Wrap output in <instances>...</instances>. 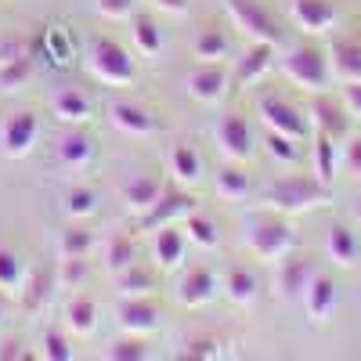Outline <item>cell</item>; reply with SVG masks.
<instances>
[{
  "mask_svg": "<svg viewBox=\"0 0 361 361\" xmlns=\"http://www.w3.org/2000/svg\"><path fill=\"white\" fill-rule=\"evenodd\" d=\"M329 66H333V76L343 80V83L361 80V44L357 40H336Z\"/></svg>",
  "mask_w": 361,
  "mask_h": 361,
  "instance_id": "obj_16",
  "label": "cell"
},
{
  "mask_svg": "<svg viewBox=\"0 0 361 361\" xmlns=\"http://www.w3.org/2000/svg\"><path fill=\"white\" fill-rule=\"evenodd\" d=\"M134 40L145 54H159L163 51V33L156 29L152 18H134Z\"/></svg>",
  "mask_w": 361,
  "mask_h": 361,
  "instance_id": "obj_34",
  "label": "cell"
},
{
  "mask_svg": "<svg viewBox=\"0 0 361 361\" xmlns=\"http://www.w3.org/2000/svg\"><path fill=\"white\" fill-rule=\"evenodd\" d=\"M325 253H329V260H336L340 267H354L357 257H361V243H357V235L347 224H333L329 235H325Z\"/></svg>",
  "mask_w": 361,
  "mask_h": 361,
  "instance_id": "obj_12",
  "label": "cell"
},
{
  "mask_svg": "<svg viewBox=\"0 0 361 361\" xmlns=\"http://www.w3.org/2000/svg\"><path fill=\"white\" fill-rule=\"evenodd\" d=\"M163 192H166V188H163V180H159V177L137 173L130 185L123 188V199H127L130 209H145V214H148V209H152V206L163 199Z\"/></svg>",
  "mask_w": 361,
  "mask_h": 361,
  "instance_id": "obj_18",
  "label": "cell"
},
{
  "mask_svg": "<svg viewBox=\"0 0 361 361\" xmlns=\"http://www.w3.org/2000/svg\"><path fill=\"white\" fill-rule=\"evenodd\" d=\"M15 286H22V260L18 253L0 246V289H15Z\"/></svg>",
  "mask_w": 361,
  "mask_h": 361,
  "instance_id": "obj_37",
  "label": "cell"
},
{
  "mask_svg": "<svg viewBox=\"0 0 361 361\" xmlns=\"http://www.w3.org/2000/svg\"><path fill=\"white\" fill-rule=\"evenodd\" d=\"M217 192H221L224 199H231V202H243V199L250 195V177L238 170V166H221V173H217Z\"/></svg>",
  "mask_w": 361,
  "mask_h": 361,
  "instance_id": "obj_28",
  "label": "cell"
},
{
  "mask_svg": "<svg viewBox=\"0 0 361 361\" xmlns=\"http://www.w3.org/2000/svg\"><path fill=\"white\" fill-rule=\"evenodd\" d=\"M343 105H347V112H350V116H357V119H361V80H354V83H347V87H343Z\"/></svg>",
  "mask_w": 361,
  "mask_h": 361,
  "instance_id": "obj_44",
  "label": "cell"
},
{
  "mask_svg": "<svg viewBox=\"0 0 361 361\" xmlns=\"http://www.w3.org/2000/svg\"><path fill=\"white\" fill-rule=\"evenodd\" d=\"M246 243H250V250H253L260 260L275 264V260H282V257L293 250V228H289L282 217H257V221L250 224Z\"/></svg>",
  "mask_w": 361,
  "mask_h": 361,
  "instance_id": "obj_3",
  "label": "cell"
},
{
  "mask_svg": "<svg viewBox=\"0 0 361 361\" xmlns=\"http://www.w3.org/2000/svg\"><path fill=\"white\" fill-rule=\"evenodd\" d=\"M109 116H112V123L119 130H127V134H152L156 130V119L148 116L141 105H134V102H116L109 109Z\"/></svg>",
  "mask_w": 361,
  "mask_h": 361,
  "instance_id": "obj_19",
  "label": "cell"
},
{
  "mask_svg": "<svg viewBox=\"0 0 361 361\" xmlns=\"http://www.w3.org/2000/svg\"><path fill=\"white\" fill-rule=\"evenodd\" d=\"M40 137V123H37V116L33 112H15L4 119V130H0V145H4V152L8 156H25L29 148L37 145Z\"/></svg>",
  "mask_w": 361,
  "mask_h": 361,
  "instance_id": "obj_6",
  "label": "cell"
},
{
  "mask_svg": "<svg viewBox=\"0 0 361 361\" xmlns=\"http://www.w3.org/2000/svg\"><path fill=\"white\" fill-rule=\"evenodd\" d=\"M282 73L296 83V87H307V90H322L333 80V66L329 58L318 51V47H293L286 58H282Z\"/></svg>",
  "mask_w": 361,
  "mask_h": 361,
  "instance_id": "obj_1",
  "label": "cell"
},
{
  "mask_svg": "<svg viewBox=\"0 0 361 361\" xmlns=\"http://www.w3.org/2000/svg\"><path fill=\"white\" fill-rule=\"evenodd\" d=\"M231 18L246 29L250 37L264 40V44H275L279 40V29L271 22V15L257 4V0H231Z\"/></svg>",
  "mask_w": 361,
  "mask_h": 361,
  "instance_id": "obj_8",
  "label": "cell"
},
{
  "mask_svg": "<svg viewBox=\"0 0 361 361\" xmlns=\"http://www.w3.org/2000/svg\"><path fill=\"white\" fill-rule=\"evenodd\" d=\"M354 217H357V228H361V202H357V214Z\"/></svg>",
  "mask_w": 361,
  "mask_h": 361,
  "instance_id": "obj_47",
  "label": "cell"
},
{
  "mask_svg": "<svg viewBox=\"0 0 361 361\" xmlns=\"http://www.w3.org/2000/svg\"><path fill=\"white\" fill-rule=\"evenodd\" d=\"M325 199V185L318 177H282L267 188V202L275 209H289V214H300V209H311Z\"/></svg>",
  "mask_w": 361,
  "mask_h": 361,
  "instance_id": "obj_2",
  "label": "cell"
},
{
  "mask_svg": "<svg viewBox=\"0 0 361 361\" xmlns=\"http://www.w3.org/2000/svg\"><path fill=\"white\" fill-rule=\"evenodd\" d=\"M224 87H228V76H224V69L214 66V62H206V66H199V69L188 73V94L199 98V102H206V105L217 102V98H224Z\"/></svg>",
  "mask_w": 361,
  "mask_h": 361,
  "instance_id": "obj_10",
  "label": "cell"
},
{
  "mask_svg": "<svg viewBox=\"0 0 361 361\" xmlns=\"http://www.w3.org/2000/svg\"><path fill=\"white\" fill-rule=\"evenodd\" d=\"M152 250H156L159 267H180V260H185V235L173 231L170 224H163L156 231V246Z\"/></svg>",
  "mask_w": 361,
  "mask_h": 361,
  "instance_id": "obj_22",
  "label": "cell"
},
{
  "mask_svg": "<svg viewBox=\"0 0 361 361\" xmlns=\"http://www.w3.org/2000/svg\"><path fill=\"white\" fill-rule=\"evenodd\" d=\"M267 152L275 156V159H282V163H296L300 159V141H293V137H286V134H275V130H267Z\"/></svg>",
  "mask_w": 361,
  "mask_h": 361,
  "instance_id": "obj_38",
  "label": "cell"
},
{
  "mask_svg": "<svg viewBox=\"0 0 361 361\" xmlns=\"http://www.w3.org/2000/svg\"><path fill=\"white\" fill-rule=\"evenodd\" d=\"M98 11L105 18H130L134 15V0H98Z\"/></svg>",
  "mask_w": 361,
  "mask_h": 361,
  "instance_id": "obj_42",
  "label": "cell"
},
{
  "mask_svg": "<svg viewBox=\"0 0 361 361\" xmlns=\"http://www.w3.org/2000/svg\"><path fill=\"white\" fill-rule=\"evenodd\" d=\"M51 105H54V116L66 119V123H87L90 119V102L80 94L76 87H62Z\"/></svg>",
  "mask_w": 361,
  "mask_h": 361,
  "instance_id": "obj_21",
  "label": "cell"
},
{
  "mask_svg": "<svg viewBox=\"0 0 361 361\" xmlns=\"http://www.w3.org/2000/svg\"><path fill=\"white\" fill-rule=\"evenodd\" d=\"M343 166H347L354 177H361V137H350V141H347V148H343Z\"/></svg>",
  "mask_w": 361,
  "mask_h": 361,
  "instance_id": "obj_43",
  "label": "cell"
},
{
  "mask_svg": "<svg viewBox=\"0 0 361 361\" xmlns=\"http://www.w3.org/2000/svg\"><path fill=\"white\" fill-rule=\"evenodd\" d=\"M66 322H69V329H73V333H80V336L94 333V304H90L87 296L73 300V304H69V311H66Z\"/></svg>",
  "mask_w": 361,
  "mask_h": 361,
  "instance_id": "obj_31",
  "label": "cell"
},
{
  "mask_svg": "<svg viewBox=\"0 0 361 361\" xmlns=\"http://www.w3.org/2000/svg\"><path fill=\"white\" fill-rule=\"evenodd\" d=\"M66 209H69V217H87V214H94V192L73 188V192L66 195Z\"/></svg>",
  "mask_w": 361,
  "mask_h": 361,
  "instance_id": "obj_39",
  "label": "cell"
},
{
  "mask_svg": "<svg viewBox=\"0 0 361 361\" xmlns=\"http://www.w3.org/2000/svg\"><path fill=\"white\" fill-rule=\"evenodd\" d=\"M119 289H123L127 296H148V293H152V275L134 264L127 271H119Z\"/></svg>",
  "mask_w": 361,
  "mask_h": 361,
  "instance_id": "obj_33",
  "label": "cell"
},
{
  "mask_svg": "<svg viewBox=\"0 0 361 361\" xmlns=\"http://www.w3.org/2000/svg\"><path fill=\"white\" fill-rule=\"evenodd\" d=\"M156 8H163L170 15H185L188 11V0H156Z\"/></svg>",
  "mask_w": 361,
  "mask_h": 361,
  "instance_id": "obj_46",
  "label": "cell"
},
{
  "mask_svg": "<svg viewBox=\"0 0 361 361\" xmlns=\"http://www.w3.org/2000/svg\"><path fill=\"white\" fill-rule=\"evenodd\" d=\"M214 293H217V279H214L209 267L188 271V275L180 279V289H177L180 304H188V307H199V304H206V300H214Z\"/></svg>",
  "mask_w": 361,
  "mask_h": 361,
  "instance_id": "obj_13",
  "label": "cell"
},
{
  "mask_svg": "<svg viewBox=\"0 0 361 361\" xmlns=\"http://www.w3.org/2000/svg\"><path fill=\"white\" fill-rule=\"evenodd\" d=\"M44 343H47V357H58V361H69V357H73L69 343H66L62 336H58V333H51V336H47Z\"/></svg>",
  "mask_w": 361,
  "mask_h": 361,
  "instance_id": "obj_45",
  "label": "cell"
},
{
  "mask_svg": "<svg viewBox=\"0 0 361 361\" xmlns=\"http://www.w3.org/2000/svg\"><path fill=\"white\" fill-rule=\"evenodd\" d=\"M119 325L127 329V333H134V336H145V333H152V329L159 325V314H156V307L148 304V300H127L123 307H119Z\"/></svg>",
  "mask_w": 361,
  "mask_h": 361,
  "instance_id": "obj_15",
  "label": "cell"
},
{
  "mask_svg": "<svg viewBox=\"0 0 361 361\" xmlns=\"http://www.w3.org/2000/svg\"><path fill=\"white\" fill-rule=\"evenodd\" d=\"M195 54L202 58V62H217V58L228 54V40L224 33H217V29H206V33L195 37Z\"/></svg>",
  "mask_w": 361,
  "mask_h": 361,
  "instance_id": "obj_32",
  "label": "cell"
},
{
  "mask_svg": "<svg viewBox=\"0 0 361 361\" xmlns=\"http://www.w3.org/2000/svg\"><path fill=\"white\" fill-rule=\"evenodd\" d=\"M257 109H260V119H264V127H267V130L286 134V137H293V141H304V137L311 134L307 119L300 116L282 94H260Z\"/></svg>",
  "mask_w": 361,
  "mask_h": 361,
  "instance_id": "obj_5",
  "label": "cell"
},
{
  "mask_svg": "<svg viewBox=\"0 0 361 361\" xmlns=\"http://www.w3.org/2000/svg\"><path fill=\"white\" fill-rule=\"evenodd\" d=\"M336 170H340V145H336V137L318 134V141H314V177L329 188L333 177H336Z\"/></svg>",
  "mask_w": 361,
  "mask_h": 361,
  "instance_id": "obj_20",
  "label": "cell"
},
{
  "mask_svg": "<svg viewBox=\"0 0 361 361\" xmlns=\"http://www.w3.org/2000/svg\"><path fill=\"white\" fill-rule=\"evenodd\" d=\"M304 304H307V314L314 322H325L329 314L336 311V282L329 275H314L307 293H304Z\"/></svg>",
  "mask_w": 361,
  "mask_h": 361,
  "instance_id": "obj_14",
  "label": "cell"
},
{
  "mask_svg": "<svg viewBox=\"0 0 361 361\" xmlns=\"http://www.w3.org/2000/svg\"><path fill=\"white\" fill-rule=\"evenodd\" d=\"M293 22L307 33H329L336 25V8L329 0H293Z\"/></svg>",
  "mask_w": 361,
  "mask_h": 361,
  "instance_id": "obj_9",
  "label": "cell"
},
{
  "mask_svg": "<svg viewBox=\"0 0 361 361\" xmlns=\"http://www.w3.org/2000/svg\"><path fill=\"white\" fill-rule=\"evenodd\" d=\"M314 275L318 271H314V264L307 257H289L286 253L282 257V271H279V286H282L286 296H304Z\"/></svg>",
  "mask_w": 361,
  "mask_h": 361,
  "instance_id": "obj_11",
  "label": "cell"
},
{
  "mask_svg": "<svg viewBox=\"0 0 361 361\" xmlns=\"http://www.w3.org/2000/svg\"><path fill=\"white\" fill-rule=\"evenodd\" d=\"M170 170H173V177L180 180V185H199L202 180V159L188 145H177L170 152Z\"/></svg>",
  "mask_w": 361,
  "mask_h": 361,
  "instance_id": "obj_23",
  "label": "cell"
},
{
  "mask_svg": "<svg viewBox=\"0 0 361 361\" xmlns=\"http://www.w3.org/2000/svg\"><path fill=\"white\" fill-rule=\"evenodd\" d=\"M188 238L199 246V250H217L221 246V235H217V224L214 217H206V214H188Z\"/></svg>",
  "mask_w": 361,
  "mask_h": 361,
  "instance_id": "obj_25",
  "label": "cell"
},
{
  "mask_svg": "<svg viewBox=\"0 0 361 361\" xmlns=\"http://www.w3.org/2000/svg\"><path fill=\"white\" fill-rule=\"evenodd\" d=\"M217 145H221V152L235 163H243L250 152H253V130L246 123V116H224L221 123H217Z\"/></svg>",
  "mask_w": 361,
  "mask_h": 361,
  "instance_id": "obj_7",
  "label": "cell"
},
{
  "mask_svg": "<svg viewBox=\"0 0 361 361\" xmlns=\"http://www.w3.org/2000/svg\"><path fill=\"white\" fill-rule=\"evenodd\" d=\"M137 264V250H134V243L127 235H119V238H112L109 243V267L112 271H127V267H134Z\"/></svg>",
  "mask_w": 361,
  "mask_h": 361,
  "instance_id": "obj_35",
  "label": "cell"
},
{
  "mask_svg": "<svg viewBox=\"0 0 361 361\" xmlns=\"http://www.w3.org/2000/svg\"><path fill=\"white\" fill-rule=\"evenodd\" d=\"M271 47H275V44L257 40V47L243 58V66H238V83H250V80H260L264 76V69L271 66Z\"/></svg>",
  "mask_w": 361,
  "mask_h": 361,
  "instance_id": "obj_29",
  "label": "cell"
},
{
  "mask_svg": "<svg viewBox=\"0 0 361 361\" xmlns=\"http://www.w3.org/2000/svg\"><path fill=\"white\" fill-rule=\"evenodd\" d=\"M224 289H228V296L235 300V304H250V300L257 296V289H260V282L253 279V271H246V267H231Z\"/></svg>",
  "mask_w": 361,
  "mask_h": 361,
  "instance_id": "obj_27",
  "label": "cell"
},
{
  "mask_svg": "<svg viewBox=\"0 0 361 361\" xmlns=\"http://www.w3.org/2000/svg\"><path fill=\"white\" fill-rule=\"evenodd\" d=\"M25 80H29V62L22 54L0 58V90H18Z\"/></svg>",
  "mask_w": 361,
  "mask_h": 361,
  "instance_id": "obj_30",
  "label": "cell"
},
{
  "mask_svg": "<svg viewBox=\"0 0 361 361\" xmlns=\"http://www.w3.org/2000/svg\"><path fill=\"white\" fill-rule=\"evenodd\" d=\"M90 246H94L90 231H83V228H69V231H62V246H58V253H62V257H87Z\"/></svg>",
  "mask_w": 361,
  "mask_h": 361,
  "instance_id": "obj_36",
  "label": "cell"
},
{
  "mask_svg": "<svg viewBox=\"0 0 361 361\" xmlns=\"http://www.w3.org/2000/svg\"><path fill=\"white\" fill-rule=\"evenodd\" d=\"M148 350H145V340L141 336H134V340H123V343H116L112 350H109V357H116V361H137V357H145Z\"/></svg>",
  "mask_w": 361,
  "mask_h": 361,
  "instance_id": "obj_41",
  "label": "cell"
},
{
  "mask_svg": "<svg viewBox=\"0 0 361 361\" xmlns=\"http://www.w3.org/2000/svg\"><path fill=\"white\" fill-rule=\"evenodd\" d=\"M87 257H62V286L76 289L83 279H87Z\"/></svg>",
  "mask_w": 361,
  "mask_h": 361,
  "instance_id": "obj_40",
  "label": "cell"
},
{
  "mask_svg": "<svg viewBox=\"0 0 361 361\" xmlns=\"http://www.w3.org/2000/svg\"><path fill=\"white\" fill-rule=\"evenodd\" d=\"M90 69H94V76L109 87H119V83H130L134 80V58L119 47L116 40H94V47H90Z\"/></svg>",
  "mask_w": 361,
  "mask_h": 361,
  "instance_id": "obj_4",
  "label": "cell"
},
{
  "mask_svg": "<svg viewBox=\"0 0 361 361\" xmlns=\"http://www.w3.org/2000/svg\"><path fill=\"white\" fill-rule=\"evenodd\" d=\"M314 112V123H318V134H329V137H343L347 134V105L333 102V98H318L311 105Z\"/></svg>",
  "mask_w": 361,
  "mask_h": 361,
  "instance_id": "obj_17",
  "label": "cell"
},
{
  "mask_svg": "<svg viewBox=\"0 0 361 361\" xmlns=\"http://www.w3.org/2000/svg\"><path fill=\"white\" fill-rule=\"evenodd\" d=\"M0 322H4V307H0Z\"/></svg>",
  "mask_w": 361,
  "mask_h": 361,
  "instance_id": "obj_48",
  "label": "cell"
},
{
  "mask_svg": "<svg viewBox=\"0 0 361 361\" xmlns=\"http://www.w3.org/2000/svg\"><path fill=\"white\" fill-rule=\"evenodd\" d=\"M58 156H62V163L66 166H83L90 156H94V141H90L87 134H80V130H69L66 137H62V145H58Z\"/></svg>",
  "mask_w": 361,
  "mask_h": 361,
  "instance_id": "obj_24",
  "label": "cell"
},
{
  "mask_svg": "<svg viewBox=\"0 0 361 361\" xmlns=\"http://www.w3.org/2000/svg\"><path fill=\"white\" fill-rule=\"evenodd\" d=\"M177 214H192V199H188V195H163L152 209H148L145 224H159V228H163V221L170 224Z\"/></svg>",
  "mask_w": 361,
  "mask_h": 361,
  "instance_id": "obj_26",
  "label": "cell"
}]
</instances>
